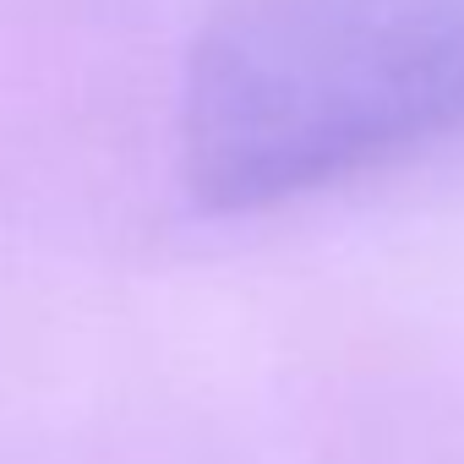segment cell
<instances>
[{
  "label": "cell",
  "mask_w": 464,
  "mask_h": 464,
  "mask_svg": "<svg viewBox=\"0 0 464 464\" xmlns=\"http://www.w3.org/2000/svg\"><path fill=\"white\" fill-rule=\"evenodd\" d=\"M464 137V0H213L180 77L208 213L279 208Z\"/></svg>",
  "instance_id": "1"
}]
</instances>
